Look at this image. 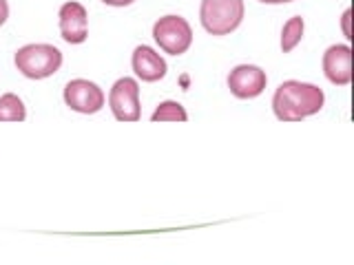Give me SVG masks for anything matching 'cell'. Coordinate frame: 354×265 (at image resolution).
I'll return each mask as SVG.
<instances>
[{
  "label": "cell",
  "mask_w": 354,
  "mask_h": 265,
  "mask_svg": "<svg viewBox=\"0 0 354 265\" xmlns=\"http://www.w3.org/2000/svg\"><path fill=\"white\" fill-rule=\"evenodd\" d=\"M326 95L319 86L288 80L274 91L272 108L277 119L281 121H301L324 108Z\"/></svg>",
  "instance_id": "1"
},
{
  "label": "cell",
  "mask_w": 354,
  "mask_h": 265,
  "mask_svg": "<svg viewBox=\"0 0 354 265\" xmlns=\"http://www.w3.org/2000/svg\"><path fill=\"white\" fill-rule=\"evenodd\" d=\"M14 62L29 80H44L62 66V53L53 44H27L16 51Z\"/></svg>",
  "instance_id": "2"
},
{
  "label": "cell",
  "mask_w": 354,
  "mask_h": 265,
  "mask_svg": "<svg viewBox=\"0 0 354 265\" xmlns=\"http://www.w3.org/2000/svg\"><path fill=\"white\" fill-rule=\"evenodd\" d=\"M199 18L208 33L228 36L243 20V0H202Z\"/></svg>",
  "instance_id": "3"
},
{
  "label": "cell",
  "mask_w": 354,
  "mask_h": 265,
  "mask_svg": "<svg viewBox=\"0 0 354 265\" xmlns=\"http://www.w3.org/2000/svg\"><path fill=\"white\" fill-rule=\"evenodd\" d=\"M153 38L171 55H182L193 44V29L182 16H164L155 22Z\"/></svg>",
  "instance_id": "4"
},
{
  "label": "cell",
  "mask_w": 354,
  "mask_h": 265,
  "mask_svg": "<svg viewBox=\"0 0 354 265\" xmlns=\"http://www.w3.org/2000/svg\"><path fill=\"white\" fill-rule=\"evenodd\" d=\"M109 106L120 121H138L140 119V86L133 77H122L113 84L109 93Z\"/></svg>",
  "instance_id": "5"
},
{
  "label": "cell",
  "mask_w": 354,
  "mask_h": 265,
  "mask_svg": "<svg viewBox=\"0 0 354 265\" xmlns=\"http://www.w3.org/2000/svg\"><path fill=\"white\" fill-rule=\"evenodd\" d=\"M64 102L71 110L93 115L104 106V93L97 84L88 80H71L64 86Z\"/></svg>",
  "instance_id": "6"
},
{
  "label": "cell",
  "mask_w": 354,
  "mask_h": 265,
  "mask_svg": "<svg viewBox=\"0 0 354 265\" xmlns=\"http://www.w3.org/2000/svg\"><path fill=\"white\" fill-rule=\"evenodd\" d=\"M266 82H268L266 71H261L259 66H254V64H239L228 75L230 91L239 99H252V97L261 95L266 88Z\"/></svg>",
  "instance_id": "7"
},
{
  "label": "cell",
  "mask_w": 354,
  "mask_h": 265,
  "mask_svg": "<svg viewBox=\"0 0 354 265\" xmlns=\"http://www.w3.org/2000/svg\"><path fill=\"white\" fill-rule=\"evenodd\" d=\"M60 33H62V40L69 42V44H80L86 40L88 36V16H86V9L80 3H64L60 7Z\"/></svg>",
  "instance_id": "8"
},
{
  "label": "cell",
  "mask_w": 354,
  "mask_h": 265,
  "mask_svg": "<svg viewBox=\"0 0 354 265\" xmlns=\"http://www.w3.org/2000/svg\"><path fill=\"white\" fill-rule=\"evenodd\" d=\"M324 73L337 86H346L352 80V51L348 44H335L324 53Z\"/></svg>",
  "instance_id": "9"
},
{
  "label": "cell",
  "mask_w": 354,
  "mask_h": 265,
  "mask_svg": "<svg viewBox=\"0 0 354 265\" xmlns=\"http://www.w3.org/2000/svg\"><path fill=\"white\" fill-rule=\"evenodd\" d=\"M133 71L142 77L144 82H158L166 75V62L160 58V53H155L151 47H138L133 51Z\"/></svg>",
  "instance_id": "10"
},
{
  "label": "cell",
  "mask_w": 354,
  "mask_h": 265,
  "mask_svg": "<svg viewBox=\"0 0 354 265\" xmlns=\"http://www.w3.org/2000/svg\"><path fill=\"white\" fill-rule=\"evenodd\" d=\"M27 117V110L22 99L14 93L0 97V121H22Z\"/></svg>",
  "instance_id": "11"
},
{
  "label": "cell",
  "mask_w": 354,
  "mask_h": 265,
  "mask_svg": "<svg viewBox=\"0 0 354 265\" xmlns=\"http://www.w3.org/2000/svg\"><path fill=\"white\" fill-rule=\"evenodd\" d=\"M304 38V18L301 16H295L290 18L283 25V31H281V49L283 53H290L299 42Z\"/></svg>",
  "instance_id": "12"
},
{
  "label": "cell",
  "mask_w": 354,
  "mask_h": 265,
  "mask_svg": "<svg viewBox=\"0 0 354 265\" xmlns=\"http://www.w3.org/2000/svg\"><path fill=\"white\" fill-rule=\"evenodd\" d=\"M153 121H186L188 115L186 110L180 102H173V99H169V102H162L158 108H155V113L151 115Z\"/></svg>",
  "instance_id": "13"
},
{
  "label": "cell",
  "mask_w": 354,
  "mask_h": 265,
  "mask_svg": "<svg viewBox=\"0 0 354 265\" xmlns=\"http://www.w3.org/2000/svg\"><path fill=\"white\" fill-rule=\"evenodd\" d=\"M9 18V5H7V0H0V27L5 25Z\"/></svg>",
  "instance_id": "14"
},
{
  "label": "cell",
  "mask_w": 354,
  "mask_h": 265,
  "mask_svg": "<svg viewBox=\"0 0 354 265\" xmlns=\"http://www.w3.org/2000/svg\"><path fill=\"white\" fill-rule=\"evenodd\" d=\"M104 5L109 7H127V5H133L136 0H102Z\"/></svg>",
  "instance_id": "15"
},
{
  "label": "cell",
  "mask_w": 354,
  "mask_h": 265,
  "mask_svg": "<svg viewBox=\"0 0 354 265\" xmlns=\"http://www.w3.org/2000/svg\"><path fill=\"white\" fill-rule=\"evenodd\" d=\"M348 20H350V11H346V16H343V29H346V36L352 38V36H350V31H348Z\"/></svg>",
  "instance_id": "16"
},
{
  "label": "cell",
  "mask_w": 354,
  "mask_h": 265,
  "mask_svg": "<svg viewBox=\"0 0 354 265\" xmlns=\"http://www.w3.org/2000/svg\"><path fill=\"white\" fill-rule=\"evenodd\" d=\"M266 5H283V3H292V0H261Z\"/></svg>",
  "instance_id": "17"
}]
</instances>
